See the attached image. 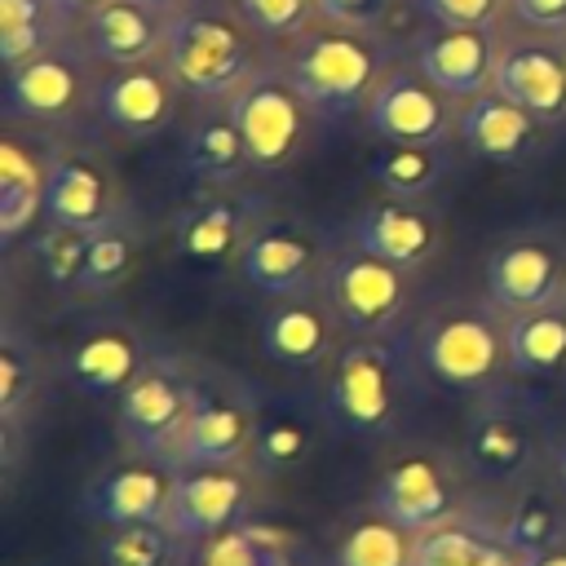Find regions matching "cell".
I'll list each match as a JSON object with an SVG mask.
<instances>
[{"label":"cell","instance_id":"f6af8a7d","mask_svg":"<svg viewBox=\"0 0 566 566\" xmlns=\"http://www.w3.org/2000/svg\"><path fill=\"white\" fill-rule=\"evenodd\" d=\"M531 557L522 553V548H513V544H504V539H491L486 544V553L473 562V566H526Z\"/></svg>","mask_w":566,"mask_h":566},{"label":"cell","instance_id":"ffe728a7","mask_svg":"<svg viewBox=\"0 0 566 566\" xmlns=\"http://www.w3.org/2000/svg\"><path fill=\"white\" fill-rule=\"evenodd\" d=\"M495 62H500V35L491 27H438L416 40L420 75L433 80L455 102H473L486 88H495Z\"/></svg>","mask_w":566,"mask_h":566},{"label":"cell","instance_id":"8992f818","mask_svg":"<svg viewBox=\"0 0 566 566\" xmlns=\"http://www.w3.org/2000/svg\"><path fill=\"white\" fill-rule=\"evenodd\" d=\"M548 451H553V438H548L539 411L531 402L504 394V385H500L495 394H482V402L473 407V416L464 424L460 460L473 478L517 491V486L535 482L539 469H548Z\"/></svg>","mask_w":566,"mask_h":566},{"label":"cell","instance_id":"9c48e42d","mask_svg":"<svg viewBox=\"0 0 566 566\" xmlns=\"http://www.w3.org/2000/svg\"><path fill=\"white\" fill-rule=\"evenodd\" d=\"M261 424L256 394L234 376H199V394L190 420L177 438V469H212V464H248Z\"/></svg>","mask_w":566,"mask_h":566},{"label":"cell","instance_id":"d590c367","mask_svg":"<svg viewBox=\"0 0 566 566\" xmlns=\"http://www.w3.org/2000/svg\"><path fill=\"white\" fill-rule=\"evenodd\" d=\"M314 455V429L310 420L292 416V411H265L261 407V424H256V442L248 464L265 478V473H292Z\"/></svg>","mask_w":566,"mask_h":566},{"label":"cell","instance_id":"5bb4252c","mask_svg":"<svg viewBox=\"0 0 566 566\" xmlns=\"http://www.w3.org/2000/svg\"><path fill=\"white\" fill-rule=\"evenodd\" d=\"M177 486V464L155 455H124L88 478L80 491V513L93 526H128V522H168Z\"/></svg>","mask_w":566,"mask_h":566},{"label":"cell","instance_id":"1f68e13d","mask_svg":"<svg viewBox=\"0 0 566 566\" xmlns=\"http://www.w3.org/2000/svg\"><path fill=\"white\" fill-rule=\"evenodd\" d=\"M566 367V305L509 314V371L513 376H557Z\"/></svg>","mask_w":566,"mask_h":566},{"label":"cell","instance_id":"e0dca14e","mask_svg":"<svg viewBox=\"0 0 566 566\" xmlns=\"http://www.w3.org/2000/svg\"><path fill=\"white\" fill-rule=\"evenodd\" d=\"M239 270L256 292L279 301V296H301L305 287L323 283L327 252H323V239L310 226H301L296 217L270 212L252 230V239L243 243Z\"/></svg>","mask_w":566,"mask_h":566},{"label":"cell","instance_id":"7c38bea8","mask_svg":"<svg viewBox=\"0 0 566 566\" xmlns=\"http://www.w3.org/2000/svg\"><path fill=\"white\" fill-rule=\"evenodd\" d=\"M44 217L62 230L97 234L124 221V186L115 164L97 146H57L49 186H44Z\"/></svg>","mask_w":566,"mask_h":566},{"label":"cell","instance_id":"ee69618b","mask_svg":"<svg viewBox=\"0 0 566 566\" xmlns=\"http://www.w3.org/2000/svg\"><path fill=\"white\" fill-rule=\"evenodd\" d=\"M513 13L535 31H566V0H513Z\"/></svg>","mask_w":566,"mask_h":566},{"label":"cell","instance_id":"30bf717a","mask_svg":"<svg viewBox=\"0 0 566 566\" xmlns=\"http://www.w3.org/2000/svg\"><path fill=\"white\" fill-rule=\"evenodd\" d=\"M230 115H234V124L248 142L252 168H261V172L287 168L301 155V146L310 137V124L318 119L314 106L301 97V88L274 66H261L230 97Z\"/></svg>","mask_w":566,"mask_h":566},{"label":"cell","instance_id":"603a6c76","mask_svg":"<svg viewBox=\"0 0 566 566\" xmlns=\"http://www.w3.org/2000/svg\"><path fill=\"white\" fill-rule=\"evenodd\" d=\"M495 93L531 111L539 124L566 119V49L544 35H522L500 44Z\"/></svg>","mask_w":566,"mask_h":566},{"label":"cell","instance_id":"7bdbcfd3","mask_svg":"<svg viewBox=\"0 0 566 566\" xmlns=\"http://www.w3.org/2000/svg\"><path fill=\"white\" fill-rule=\"evenodd\" d=\"M394 0H318V13L332 27H354V31H376L389 18Z\"/></svg>","mask_w":566,"mask_h":566},{"label":"cell","instance_id":"5b68a950","mask_svg":"<svg viewBox=\"0 0 566 566\" xmlns=\"http://www.w3.org/2000/svg\"><path fill=\"white\" fill-rule=\"evenodd\" d=\"M93 62L97 53L88 44L53 40L49 49L4 66V115L44 128H71L88 111L97 115L102 75H93Z\"/></svg>","mask_w":566,"mask_h":566},{"label":"cell","instance_id":"bcb514c9","mask_svg":"<svg viewBox=\"0 0 566 566\" xmlns=\"http://www.w3.org/2000/svg\"><path fill=\"white\" fill-rule=\"evenodd\" d=\"M548 482H557L566 491V433L553 438V451H548Z\"/></svg>","mask_w":566,"mask_h":566},{"label":"cell","instance_id":"836d02e7","mask_svg":"<svg viewBox=\"0 0 566 566\" xmlns=\"http://www.w3.org/2000/svg\"><path fill=\"white\" fill-rule=\"evenodd\" d=\"M190 544L168 522H128L106 526L97 535V562L102 566H186Z\"/></svg>","mask_w":566,"mask_h":566},{"label":"cell","instance_id":"7dc6e473","mask_svg":"<svg viewBox=\"0 0 566 566\" xmlns=\"http://www.w3.org/2000/svg\"><path fill=\"white\" fill-rule=\"evenodd\" d=\"M526 566H566V535L553 544V548H544V553H535Z\"/></svg>","mask_w":566,"mask_h":566},{"label":"cell","instance_id":"cb8c5ba5","mask_svg":"<svg viewBox=\"0 0 566 566\" xmlns=\"http://www.w3.org/2000/svg\"><path fill=\"white\" fill-rule=\"evenodd\" d=\"M354 243L367 248L371 256L398 265V270H420L433 261L438 243H442V226L438 217L424 208V203H411V199H376L367 203L354 226H349Z\"/></svg>","mask_w":566,"mask_h":566},{"label":"cell","instance_id":"681fc988","mask_svg":"<svg viewBox=\"0 0 566 566\" xmlns=\"http://www.w3.org/2000/svg\"><path fill=\"white\" fill-rule=\"evenodd\" d=\"M137 4H146V9H155V13H172L181 0H137Z\"/></svg>","mask_w":566,"mask_h":566},{"label":"cell","instance_id":"6da1fadb","mask_svg":"<svg viewBox=\"0 0 566 566\" xmlns=\"http://www.w3.org/2000/svg\"><path fill=\"white\" fill-rule=\"evenodd\" d=\"M416 349L411 336H358L336 349L323 385V416L336 433L358 442H385L398 433L411 389H416Z\"/></svg>","mask_w":566,"mask_h":566},{"label":"cell","instance_id":"f1b7e54d","mask_svg":"<svg viewBox=\"0 0 566 566\" xmlns=\"http://www.w3.org/2000/svg\"><path fill=\"white\" fill-rule=\"evenodd\" d=\"M181 164L195 181L203 186H234L243 177V168H252L248 142L230 115V106L221 111H199L181 137Z\"/></svg>","mask_w":566,"mask_h":566},{"label":"cell","instance_id":"8d00e7d4","mask_svg":"<svg viewBox=\"0 0 566 566\" xmlns=\"http://www.w3.org/2000/svg\"><path fill=\"white\" fill-rule=\"evenodd\" d=\"M66 13L53 4V0H0V53H4V66L49 49L57 35V22Z\"/></svg>","mask_w":566,"mask_h":566},{"label":"cell","instance_id":"2e32d148","mask_svg":"<svg viewBox=\"0 0 566 566\" xmlns=\"http://www.w3.org/2000/svg\"><path fill=\"white\" fill-rule=\"evenodd\" d=\"M451 102L455 97H447L433 80H424L420 66H394L367 102V128L380 142L442 146L451 133H460Z\"/></svg>","mask_w":566,"mask_h":566},{"label":"cell","instance_id":"3957f363","mask_svg":"<svg viewBox=\"0 0 566 566\" xmlns=\"http://www.w3.org/2000/svg\"><path fill=\"white\" fill-rule=\"evenodd\" d=\"M164 62L186 93L230 102L261 71V49H256V31L239 9L190 0L168 13Z\"/></svg>","mask_w":566,"mask_h":566},{"label":"cell","instance_id":"d6986e66","mask_svg":"<svg viewBox=\"0 0 566 566\" xmlns=\"http://www.w3.org/2000/svg\"><path fill=\"white\" fill-rule=\"evenodd\" d=\"M181 84L168 71V62H133L102 75L97 88V119L124 137H155L177 119Z\"/></svg>","mask_w":566,"mask_h":566},{"label":"cell","instance_id":"4316f807","mask_svg":"<svg viewBox=\"0 0 566 566\" xmlns=\"http://www.w3.org/2000/svg\"><path fill=\"white\" fill-rule=\"evenodd\" d=\"M460 142L491 164H517L539 146V119L504 93L486 88L460 111Z\"/></svg>","mask_w":566,"mask_h":566},{"label":"cell","instance_id":"74e56055","mask_svg":"<svg viewBox=\"0 0 566 566\" xmlns=\"http://www.w3.org/2000/svg\"><path fill=\"white\" fill-rule=\"evenodd\" d=\"M133 265H137V239H133V230L124 221L119 226H106L88 243V261H84V274L75 283V292L80 296H111L119 283H128Z\"/></svg>","mask_w":566,"mask_h":566},{"label":"cell","instance_id":"d4e9b609","mask_svg":"<svg viewBox=\"0 0 566 566\" xmlns=\"http://www.w3.org/2000/svg\"><path fill=\"white\" fill-rule=\"evenodd\" d=\"M49 354L31 340V332H22L18 323H4V340H0V424H4V464L13 469V451H18V429L35 420L44 394H49Z\"/></svg>","mask_w":566,"mask_h":566},{"label":"cell","instance_id":"ab89813d","mask_svg":"<svg viewBox=\"0 0 566 566\" xmlns=\"http://www.w3.org/2000/svg\"><path fill=\"white\" fill-rule=\"evenodd\" d=\"M88 243H93V234H84V230H62V226H49V230L35 239V256H40V265H44V279H49L57 292H66V287L80 283L84 261H88Z\"/></svg>","mask_w":566,"mask_h":566},{"label":"cell","instance_id":"7402d4cb","mask_svg":"<svg viewBox=\"0 0 566 566\" xmlns=\"http://www.w3.org/2000/svg\"><path fill=\"white\" fill-rule=\"evenodd\" d=\"M340 314L332 310V301H310L301 296H279L265 318H261V354L279 367L292 371H310L336 358V332H340Z\"/></svg>","mask_w":566,"mask_h":566},{"label":"cell","instance_id":"60d3db41","mask_svg":"<svg viewBox=\"0 0 566 566\" xmlns=\"http://www.w3.org/2000/svg\"><path fill=\"white\" fill-rule=\"evenodd\" d=\"M234 9L248 18L256 35L270 40H296L310 31V18L318 13V0H234Z\"/></svg>","mask_w":566,"mask_h":566},{"label":"cell","instance_id":"83f0119b","mask_svg":"<svg viewBox=\"0 0 566 566\" xmlns=\"http://www.w3.org/2000/svg\"><path fill=\"white\" fill-rule=\"evenodd\" d=\"M53 150H40V146L22 142L18 133H4V142H0V234H4V243H13L22 230H31V221L44 212Z\"/></svg>","mask_w":566,"mask_h":566},{"label":"cell","instance_id":"e575fe53","mask_svg":"<svg viewBox=\"0 0 566 566\" xmlns=\"http://www.w3.org/2000/svg\"><path fill=\"white\" fill-rule=\"evenodd\" d=\"M411 544H416L411 531H402V526L389 522L385 513L367 509V513L354 517V522L345 526V535L336 539L332 566H411Z\"/></svg>","mask_w":566,"mask_h":566},{"label":"cell","instance_id":"d6a6232c","mask_svg":"<svg viewBox=\"0 0 566 566\" xmlns=\"http://www.w3.org/2000/svg\"><path fill=\"white\" fill-rule=\"evenodd\" d=\"M371 181L389 195V199H411L424 203L447 172L442 146H402V142H380V150L367 159Z\"/></svg>","mask_w":566,"mask_h":566},{"label":"cell","instance_id":"b9f144b4","mask_svg":"<svg viewBox=\"0 0 566 566\" xmlns=\"http://www.w3.org/2000/svg\"><path fill=\"white\" fill-rule=\"evenodd\" d=\"M420 9L438 22V27H500L504 9H513V0H420Z\"/></svg>","mask_w":566,"mask_h":566},{"label":"cell","instance_id":"f546056e","mask_svg":"<svg viewBox=\"0 0 566 566\" xmlns=\"http://www.w3.org/2000/svg\"><path fill=\"white\" fill-rule=\"evenodd\" d=\"M566 535V491L557 482H526L500 504V539L526 557L553 548Z\"/></svg>","mask_w":566,"mask_h":566},{"label":"cell","instance_id":"9a60e30c","mask_svg":"<svg viewBox=\"0 0 566 566\" xmlns=\"http://www.w3.org/2000/svg\"><path fill=\"white\" fill-rule=\"evenodd\" d=\"M256 469L252 464H212V469H177L168 526L195 548L199 539L239 526L256 513Z\"/></svg>","mask_w":566,"mask_h":566},{"label":"cell","instance_id":"277c9868","mask_svg":"<svg viewBox=\"0 0 566 566\" xmlns=\"http://www.w3.org/2000/svg\"><path fill=\"white\" fill-rule=\"evenodd\" d=\"M389 71V49L371 31L354 27L301 31L283 62V75L301 88L318 119H345L354 111H367L371 93Z\"/></svg>","mask_w":566,"mask_h":566},{"label":"cell","instance_id":"ba28073f","mask_svg":"<svg viewBox=\"0 0 566 566\" xmlns=\"http://www.w3.org/2000/svg\"><path fill=\"white\" fill-rule=\"evenodd\" d=\"M464 473H469L464 460L455 464L438 447H407V451L389 455V464L380 469V478L371 486V509L411 535L433 531L473 504Z\"/></svg>","mask_w":566,"mask_h":566},{"label":"cell","instance_id":"4dcf8cb0","mask_svg":"<svg viewBox=\"0 0 566 566\" xmlns=\"http://www.w3.org/2000/svg\"><path fill=\"white\" fill-rule=\"evenodd\" d=\"M500 539V509L473 500L464 513H455L451 522L420 531L411 544V566H473L486 544Z\"/></svg>","mask_w":566,"mask_h":566},{"label":"cell","instance_id":"44dd1931","mask_svg":"<svg viewBox=\"0 0 566 566\" xmlns=\"http://www.w3.org/2000/svg\"><path fill=\"white\" fill-rule=\"evenodd\" d=\"M150 345L137 327L128 323H97L88 327L66 354H62V376L75 394H88V398H119L137 376L142 367L150 363Z\"/></svg>","mask_w":566,"mask_h":566},{"label":"cell","instance_id":"52a82bcc","mask_svg":"<svg viewBox=\"0 0 566 566\" xmlns=\"http://www.w3.org/2000/svg\"><path fill=\"white\" fill-rule=\"evenodd\" d=\"M199 376L203 371L172 354H155L142 367V376L115 398V433L128 455H155L172 464L177 438L199 394Z\"/></svg>","mask_w":566,"mask_h":566},{"label":"cell","instance_id":"ac0fdd59","mask_svg":"<svg viewBox=\"0 0 566 566\" xmlns=\"http://www.w3.org/2000/svg\"><path fill=\"white\" fill-rule=\"evenodd\" d=\"M270 217V203L248 190H208L190 199L172 221V243L195 265H221L230 256H243V243L252 230Z\"/></svg>","mask_w":566,"mask_h":566},{"label":"cell","instance_id":"c3c4849f","mask_svg":"<svg viewBox=\"0 0 566 566\" xmlns=\"http://www.w3.org/2000/svg\"><path fill=\"white\" fill-rule=\"evenodd\" d=\"M53 4H57L62 13H75V18H84V13H88V9H97L102 0H53Z\"/></svg>","mask_w":566,"mask_h":566},{"label":"cell","instance_id":"4fadbf2b","mask_svg":"<svg viewBox=\"0 0 566 566\" xmlns=\"http://www.w3.org/2000/svg\"><path fill=\"white\" fill-rule=\"evenodd\" d=\"M486 296L504 314L566 305V243L522 230L486 252Z\"/></svg>","mask_w":566,"mask_h":566},{"label":"cell","instance_id":"8fae6325","mask_svg":"<svg viewBox=\"0 0 566 566\" xmlns=\"http://www.w3.org/2000/svg\"><path fill=\"white\" fill-rule=\"evenodd\" d=\"M323 296L340 314V323L354 336H389L398 332V318L407 314V270L371 256L367 248H340L327 256L323 270Z\"/></svg>","mask_w":566,"mask_h":566},{"label":"cell","instance_id":"484cf974","mask_svg":"<svg viewBox=\"0 0 566 566\" xmlns=\"http://www.w3.org/2000/svg\"><path fill=\"white\" fill-rule=\"evenodd\" d=\"M80 22H84V44L97 53V62L133 66V62H150L155 53H164L168 13H155L137 0H102Z\"/></svg>","mask_w":566,"mask_h":566},{"label":"cell","instance_id":"f35d334b","mask_svg":"<svg viewBox=\"0 0 566 566\" xmlns=\"http://www.w3.org/2000/svg\"><path fill=\"white\" fill-rule=\"evenodd\" d=\"M190 566H296V562H292L287 548L265 544L252 531V522L243 517L239 526H226V531L199 539L195 553H190Z\"/></svg>","mask_w":566,"mask_h":566},{"label":"cell","instance_id":"7a4b0ae2","mask_svg":"<svg viewBox=\"0 0 566 566\" xmlns=\"http://www.w3.org/2000/svg\"><path fill=\"white\" fill-rule=\"evenodd\" d=\"M420 371L460 394H495L509 376V314L486 301H438L411 327Z\"/></svg>","mask_w":566,"mask_h":566}]
</instances>
